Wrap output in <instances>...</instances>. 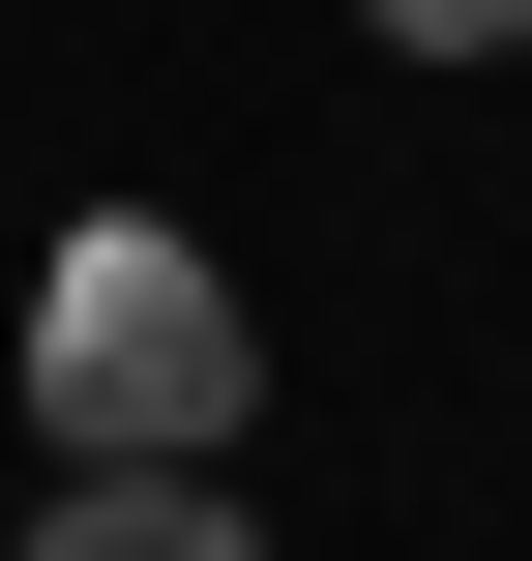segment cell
<instances>
[{"mask_svg":"<svg viewBox=\"0 0 532 561\" xmlns=\"http://www.w3.org/2000/svg\"><path fill=\"white\" fill-rule=\"evenodd\" d=\"M30 414H59V473H207V444L267 414V296H237L178 207H89V237L30 266Z\"/></svg>","mask_w":532,"mask_h":561,"instance_id":"cell-1","label":"cell"},{"mask_svg":"<svg viewBox=\"0 0 532 561\" xmlns=\"http://www.w3.org/2000/svg\"><path fill=\"white\" fill-rule=\"evenodd\" d=\"M0 561H267V533H237V473H59Z\"/></svg>","mask_w":532,"mask_h":561,"instance_id":"cell-2","label":"cell"},{"mask_svg":"<svg viewBox=\"0 0 532 561\" xmlns=\"http://www.w3.org/2000/svg\"><path fill=\"white\" fill-rule=\"evenodd\" d=\"M385 59H532V0H355Z\"/></svg>","mask_w":532,"mask_h":561,"instance_id":"cell-3","label":"cell"}]
</instances>
